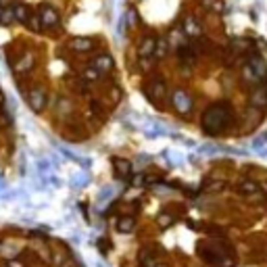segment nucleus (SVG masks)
Masks as SVG:
<instances>
[{
	"instance_id": "obj_27",
	"label": "nucleus",
	"mask_w": 267,
	"mask_h": 267,
	"mask_svg": "<svg viewBox=\"0 0 267 267\" xmlns=\"http://www.w3.org/2000/svg\"><path fill=\"white\" fill-rule=\"evenodd\" d=\"M261 190H265V194H267V184H265V182L261 184Z\"/></svg>"
},
{
	"instance_id": "obj_3",
	"label": "nucleus",
	"mask_w": 267,
	"mask_h": 267,
	"mask_svg": "<svg viewBox=\"0 0 267 267\" xmlns=\"http://www.w3.org/2000/svg\"><path fill=\"white\" fill-rule=\"evenodd\" d=\"M38 15L42 19V25H44V30H52V27H57L61 23V17H59V11L54 9L50 4H42Z\"/></svg>"
},
{
	"instance_id": "obj_4",
	"label": "nucleus",
	"mask_w": 267,
	"mask_h": 267,
	"mask_svg": "<svg viewBox=\"0 0 267 267\" xmlns=\"http://www.w3.org/2000/svg\"><path fill=\"white\" fill-rule=\"evenodd\" d=\"M27 102H30V107L36 111V113L44 111V107H46V90L42 86L32 88L30 92H27Z\"/></svg>"
},
{
	"instance_id": "obj_24",
	"label": "nucleus",
	"mask_w": 267,
	"mask_h": 267,
	"mask_svg": "<svg viewBox=\"0 0 267 267\" xmlns=\"http://www.w3.org/2000/svg\"><path fill=\"white\" fill-rule=\"evenodd\" d=\"M4 267H23V263H21V261H13V259H11V261H6Z\"/></svg>"
},
{
	"instance_id": "obj_20",
	"label": "nucleus",
	"mask_w": 267,
	"mask_h": 267,
	"mask_svg": "<svg viewBox=\"0 0 267 267\" xmlns=\"http://www.w3.org/2000/svg\"><path fill=\"white\" fill-rule=\"evenodd\" d=\"M82 77H83V80H86V82H96L98 77H100V71H98V69H94L92 65H90V67H86V69H83V71H82Z\"/></svg>"
},
{
	"instance_id": "obj_5",
	"label": "nucleus",
	"mask_w": 267,
	"mask_h": 267,
	"mask_svg": "<svg viewBox=\"0 0 267 267\" xmlns=\"http://www.w3.org/2000/svg\"><path fill=\"white\" fill-rule=\"evenodd\" d=\"M157 46H159L157 38H152V36L142 38L138 44V57L140 59H152V54H157Z\"/></svg>"
},
{
	"instance_id": "obj_10",
	"label": "nucleus",
	"mask_w": 267,
	"mask_h": 267,
	"mask_svg": "<svg viewBox=\"0 0 267 267\" xmlns=\"http://www.w3.org/2000/svg\"><path fill=\"white\" fill-rule=\"evenodd\" d=\"M111 165H113V169H115V173L119 175V178H130L132 175V163L128 159L115 157L113 161H111Z\"/></svg>"
},
{
	"instance_id": "obj_6",
	"label": "nucleus",
	"mask_w": 267,
	"mask_h": 267,
	"mask_svg": "<svg viewBox=\"0 0 267 267\" xmlns=\"http://www.w3.org/2000/svg\"><path fill=\"white\" fill-rule=\"evenodd\" d=\"M146 90H149V98L157 104H159V100H163L167 96V86H165L163 80H152L149 86H146Z\"/></svg>"
},
{
	"instance_id": "obj_23",
	"label": "nucleus",
	"mask_w": 267,
	"mask_h": 267,
	"mask_svg": "<svg viewBox=\"0 0 267 267\" xmlns=\"http://www.w3.org/2000/svg\"><path fill=\"white\" fill-rule=\"evenodd\" d=\"M128 23H136V9H128Z\"/></svg>"
},
{
	"instance_id": "obj_17",
	"label": "nucleus",
	"mask_w": 267,
	"mask_h": 267,
	"mask_svg": "<svg viewBox=\"0 0 267 267\" xmlns=\"http://www.w3.org/2000/svg\"><path fill=\"white\" fill-rule=\"evenodd\" d=\"M200 4L205 6L207 11H213V13H223V9H226L223 0H200Z\"/></svg>"
},
{
	"instance_id": "obj_28",
	"label": "nucleus",
	"mask_w": 267,
	"mask_h": 267,
	"mask_svg": "<svg viewBox=\"0 0 267 267\" xmlns=\"http://www.w3.org/2000/svg\"><path fill=\"white\" fill-rule=\"evenodd\" d=\"M157 267H167V265H157Z\"/></svg>"
},
{
	"instance_id": "obj_22",
	"label": "nucleus",
	"mask_w": 267,
	"mask_h": 267,
	"mask_svg": "<svg viewBox=\"0 0 267 267\" xmlns=\"http://www.w3.org/2000/svg\"><path fill=\"white\" fill-rule=\"evenodd\" d=\"M223 188H228V184H226V182H211V184H207V190H209V192L223 190Z\"/></svg>"
},
{
	"instance_id": "obj_25",
	"label": "nucleus",
	"mask_w": 267,
	"mask_h": 267,
	"mask_svg": "<svg viewBox=\"0 0 267 267\" xmlns=\"http://www.w3.org/2000/svg\"><path fill=\"white\" fill-rule=\"evenodd\" d=\"M4 104V94H2V90H0V107Z\"/></svg>"
},
{
	"instance_id": "obj_19",
	"label": "nucleus",
	"mask_w": 267,
	"mask_h": 267,
	"mask_svg": "<svg viewBox=\"0 0 267 267\" xmlns=\"http://www.w3.org/2000/svg\"><path fill=\"white\" fill-rule=\"evenodd\" d=\"M173 221H175V217L171 215V213H167V211H163V213H159V217H157V226L159 228H169V226H173Z\"/></svg>"
},
{
	"instance_id": "obj_16",
	"label": "nucleus",
	"mask_w": 267,
	"mask_h": 267,
	"mask_svg": "<svg viewBox=\"0 0 267 267\" xmlns=\"http://www.w3.org/2000/svg\"><path fill=\"white\" fill-rule=\"evenodd\" d=\"M32 67H33V57H32L30 52H25L23 57L19 59V63H17V67H15V69H17L19 73H25V71H30Z\"/></svg>"
},
{
	"instance_id": "obj_21",
	"label": "nucleus",
	"mask_w": 267,
	"mask_h": 267,
	"mask_svg": "<svg viewBox=\"0 0 267 267\" xmlns=\"http://www.w3.org/2000/svg\"><path fill=\"white\" fill-rule=\"evenodd\" d=\"M140 263H142L144 267H152V252H149V249L140 250Z\"/></svg>"
},
{
	"instance_id": "obj_13",
	"label": "nucleus",
	"mask_w": 267,
	"mask_h": 267,
	"mask_svg": "<svg viewBox=\"0 0 267 267\" xmlns=\"http://www.w3.org/2000/svg\"><path fill=\"white\" fill-rule=\"evenodd\" d=\"M250 104L252 107H259V109H265L267 107V90L259 88L250 94Z\"/></svg>"
},
{
	"instance_id": "obj_2",
	"label": "nucleus",
	"mask_w": 267,
	"mask_h": 267,
	"mask_svg": "<svg viewBox=\"0 0 267 267\" xmlns=\"http://www.w3.org/2000/svg\"><path fill=\"white\" fill-rule=\"evenodd\" d=\"M171 102H173V107H175V111L178 113H182V115H188L192 111V96L186 92V90H182V88H178V90H173V94H171Z\"/></svg>"
},
{
	"instance_id": "obj_15",
	"label": "nucleus",
	"mask_w": 267,
	"mask_h": 267,
	"mask_svg": "<svg viewBox=\"0 0 267 267\" xmlns=\"http://www.w3.org/2000/svg\"><path fill=\"white\" fill-rule=\"evenodd\" d=\"M136 228V219L134 217H121V219L117 221V230L121 232V234H130Z\"/></svg>"
},
{
	"instance_id": "obj_1",
	"label": "nucleus",
	"mask_w": 267,
	"mask_h": 267,
	"mask_svg": "<svg viewBox=\"0 0 267 267\" xmlns=\"http://www.w3.org/2000/svg\"><path fill=\"white\" fill-rule=\"evenodd\" d=\"M232 123H234V111H232L228 102L211 104L200 117V125L209 136H217V134L226 132Z\"/></svg>"
},
{
	"instance_id": "obj_26",
	"label": "nucleus",
	"mask_w": 267,
	"mask_h": 267,
	"mask_svg": "<svg viewBox=\"0 0 267 267\" xmlns=\"http://www.w3.org/2000/svg\"><path fill=\"white\" fill-rule=\"evenodd\" d=\"M2 19H4V9L0 6V23H2Z\"/></svg>"
},
{
	"instance_id": "obj_18",
	"label": "nucleus",
	"mask_w": 267,
	"mask_h": 267,
	"mask_svg": "<svg viewBox=\"0 0 267 267\" xmlns=\"http://www.w3.org/2000/svg\"><path fill=\"white\" fill-rule=\"evenodd\" d=\"M27 27H30L32 32H36V33H40L42 30H44V25H42V19H40V15L38 13H32L30 15V19H27V23H25Z\"/></svg>"
},
{
	"instance_id": "obj_7",
	"label": "nucleus",
	"mask_w": 267,
	"mask_h": 267,
	"mask_svg": "<svg viewBox=\"0 0 267 267\" xmlns=\"http://www.w3.org/2000/svg\"><path fill=\"white\" fill-rule=\"evenodd\" d=\"M69 48H71L73 52H90L94 48V40L88 36H77L69 42Z\"/></svg>"
},
{
	"instance_id": "obj_9",
	"label": "nucleus",
	"mask_w": 267,
	"mask_h": 267,
	"mask_svg": "<svg viewBox=\"0 0 267 267\" xmlns=\"http://www.w3.org/2000/svg\"><path fill=\"white\" fill-rule=\"evenodd\" d=\"M236 190H238V194H242V196H252V194L261 192V184L255 182V180H242L240 184L236 186Z\"/></svg>"
},
{
	"instance_id": "obj_12",
	"label": "nucleus",
	"mask_w": 267,
	"mask_h": 267,
	"mask_svg": "<svg viewBox=\"0 0 267 267\" xmlns=\"http://www.w3.org/2000/svg\"><path fill=\"white\" fill-rule=\"evenodd\" d=\"M182 30H184V33H188L190 38H199L202 33V27H200V23L194 17H186L184 19V27H182Z\"/></svg>"
},
{
	"instance_id": "obj_14",
	"label": "nucleus",
	"mask_w": 267,
	"mask_h": 267,
	"mask_svg": "<svg viewBox=\"0 0 267 267\" xmlns=\"http://www.w3.org/2000/svg\"><path fill=\"white\" fill-rule=\"evenodd\" d=\"M30 15H32V11L27 9L25 4H17V6H13V17H15L19 23H27V19H30Z\"/></svg>"
},
{
	"instance_id": "obj_8",
	"label": "nucleus",
	"mask_w": 267,
	"mask_h": 267,
	"mask_svg": "<svg viewBox=\"0 0 267 267\" xmlns=\"http://www.w3.org/2000/svg\"><path fill=\"white\" fill-rule=\"evenodd\" d=\"M92 67L94 69H98L100 73H109V71H113V67H115V61H113V57L111 54H98V57H94V61H92Z\"/></svg>"
},
{
	"instance_id": "obj_11",
	"label": "nucleus",
	"mask_w": 267,
	"mask_h": 267,
	"mask_svg": "<svg viewBox=\"0 0 267 267\" xmlns=\"http://www.w3.org/2000/svg\"><path fill=\"white\" fill-rule=\"evenodd\" d=\"M178 59H180V63H184V65H194L196 52L192 50L190 44H182V46H178Z\"/></svg>"
}]
</instances>
